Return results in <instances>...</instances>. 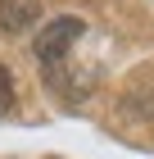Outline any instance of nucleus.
Wrapping results in <instances>:
<instances>
[{
	"label": "nucleus",
	"mask_w": 154,
	"mask_h": 159,
	"mask_svg": "<svg viewBox=\"0 0 154 159\" xmlns=\"http://www.w3.org/2000/svg\"><path fill=\"white\" fill-rule=\"evenodd\" d=\"M82 32H86V18H77V14H59V18H50V23L32 37V55L46 64V68H55V64L73 50V41L82 37Z\"/></svg>",
	"instance_id": "nucleus-1"
},
{
	"label": "nucleus",
	"mask_w": 154,
	"mask_h": 159,
	"mask_svg": "<svg viewBox=\"0 0 154 159\" xmlns=\"http://www.w3.org/2000/svg\"><path fill=\"white\" fill-rule=\"evenodd\" d=\"M41 18V0H0V32H27V27Z\"/></svg>",
	"instance_id": "nucleus-2"
},
{
	"label": "nucleus",
	"mask_w": 154,
	"mask_h": 159,
	"mask_svg": "<svg viewBox=\"0 0 154 159\" xmlns=\"http://www.w3.org/2000/svg\"><path fill=\"white\" fill-rule=\"evenodd\" d=\"M14 109H18V96H14V77H9V68L0 64V118H9Z\"/></svg>",
	"instance_id": "nucleus-3"
}]
</instances>
